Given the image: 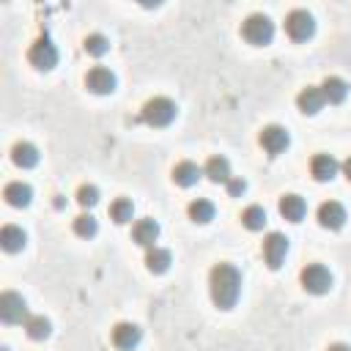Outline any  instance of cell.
I'll list each match as a JSON object with an SVG mask.
<instances>
[{
	"label": "cell",
	"instance_id": "1",
	"mask_svg": "<svg viewBox=\"0 0 351 351\" xmlns=\"http://www.w3.org/2000/svg\"><path fill=\"white\" fill-rule=\"evenodd\" d=\"M239 291H241V274L236 266L230 263H217L211 269V299L217 307L222 310H230L239 299Z\"/></svg>",
	"mask_w": 351,
	"mask_h": 351
},
{
	"label": "cell",
	"instance_id": "2",
	"mask_svg": "<svg viewBox=\"0 0 351 351\" xmlns=\"http://www.w3.org/2000/svg\"><path fill=\"white\" fill-rule=\"evenodd\" d=\"M241 36H244L250 44L261 47V44H269V41H271V36H274V25H271L269 16H263V14H252V16H247L244 25H241Z\"/></svg>",
	"mask_w": 351,
	"mask_h": 351
},
{
	"label": "cell",
	"instance_id": "3",
	"mask_svg": "<svg viewBox=\"0 0 351 351\" xmlns=\"http://www.w3.org/2000/svg\"><path fill=\"white\" fill-rule=\"evenodd\" d=\"M285 30L293 41H307L313 33H315V22H313V14L304 11V8H296L285 16Z\"/></svg>",
	"mask_w": 351,
	"mask_h": 351
},
{
	"label": "cell",
	"instance_id": "4",
	"mask_svg": "<svg viewBox=\"0 0 351 351\" xmlns=\"http://www.w3.org/2000/svg\"><path fill=\"white\" fill-rule=\"evenodd\" d=\"M176 118V104L165 96L159 99H151L145 107H143V121L151 123V126H167L170 121Z\"/></svg>",
	"mask_w": 351,
	"mask_h": 351
},
{
	"label": "cell",
	"instance_id": "5",
	"mask_svg": "<svg viewBox=\"0 0 351 351\" xmlns=\"http://www.w3.org/2000/svg\"><path fill=\"white\" fill-rule=\"evenodd\" d=\"M302 285L310 291V293H326L332 288V274L326 266L321 263H310L302 269Z\"/></svg>",
	"mask_w": 351,
	"mask_h": 351
},
{
	"label": "cell",
	"instance_id": "6",
	"mask_svg": "<svg viewBox=\"0 0 351 351\" xmlns=\"http://www.w3.org/2000/svg\"><path fill=\"white\" fill-rule=\"evenodd\" d=\"M0 318H3L5 324L27 321L30 315H27V304H25V299H22L19 293H14V291H5V293L0 296Z\"/></svg>",
	"mask_w": 351,
	"mask_h": 351
},
{
	"label": "cell",
	"instance_id": "7",
	"mask_svg": "<svg viewBox=\"0 0 351 351\" xmlns=\"http://www.w3.org/2000/svg\"><path fill=\"white\" fill-rule=\"evenodd\" d=\"M27 60H30L36 69H41V71H49V69L58 63V49H55V44H52L49 38H38V41L30 47V52H27Z\"/></svg>",
	"mask_w": 351,
	"mask_h": 351
},
{
	"label": "cell",
	"instance_id": "8",
	"mask_svg": "<svg viewBox=\"0 0 351 351\" xmlns=\"http://www.w3.org/2000/svg\"><path fill=\"white\" fill-rule=\"evenodd\" d=\"M285 252H288V239L282 233H269L263 239V261L269 269H280L285 261Z\"/></svg>",
	"mask_w": 351,
	"mask_h": 351
},
{
	"label": "cell",
	"instance_id": "9",
	"mask_svg": "<svg viewBox=\"0 0 351 351\" xmlns=\"http://www.w3.org/2000/svg\"><path fill=\"white\" fill-rule=\"evenodd\" d=\"M85 88L93 93H112L115 90V74L104 66H93L85 77Z\"/></svg>",
	"mask_w": 351,
	"mask_h": 351
},
{
	"label": "cell",
	"instance_id": "10",
	"mask_svg": "<svg viewBox=\"0 0 351 351\" xmlns=\"http://www.w3.org/2000/svg\"><path fill=\"white\" fill-rule=\"evenodd\" d=\"M346 208L337 203V200H326V203H321V208H318V222L324 225V228H329V230H340L343 225H346Z\"/></svg>",
	"mask_w": 351,
	"mask_h": 351
},
{
	"label": "cell",
	"instance_id": "11",
	"mask_svg": "<svg viewBox=\"0 0 351 351\" xmlns=\"http://www.w3.org/2000/svg\"><path fill=\"white\" fill-rule=\"evenodd\" d=\"M288 132L282 129V126H277V123H271V126H266L263 132H261V145L271 154V156H277L280 151H285L288 148Z\"/></svg>",
	"mask_w": 351,
	"mask_h": 351
},
{
	"label": "cell",
	"instance_id": "12",
	"mask_svg": "<svg viewBox=\"0 0 351 351\" xmlns=\"http://www.w3.org/2000/svg\"><path fill=\"white\" fill-rule=\"evenodd\" d=\"M140 337H143V332H140V326H134V324H118V326L112 329V346L121 348V351L137 348Z\"/></svg>",
	"mask_w": 351,
	"mask_h": 351
},
{
	"label": "cell",
	"instance_id": "13",
	"mask_svg": "<svg viewBox=\"0 0 351 351\" xmlns=\"http://www.w3.org/2000/svg\"><path fill=\"white\" fill-rule=\"evenodd\" d=\"M310 170H313V176H315V181H332V178L337 176L340 165H337V159H332L329 154H318V156H313Z\"/></svg>",
	"mask_w": 351,
	"mask_h": 351
},
{
	"label": "cell",
	"instance_id": "14",
	"mask_svg": "<svg viewBox=\"0 0 351 351\" xmlns=\"http://www.w3.org/2000/svg\"><path fill=\"white\" fill-rule=\"evenodd\" d=\"M132 236H134V241L140 244V247H154V241L159 239V225L154 222V219H140V222H134V228H132Z\"/></svg>",
	"mask_w": 351,
	"mask_h": 351
},
{
	"label": "cell",
	"instance_id": "15",
	"mask_svg": "<svg viewBox=\"0 0 351 351\" xmlns=\"http://www.w3.org/2000/svg\"><path fill=\"white\" fill-rule=\"evenodd\" d=\"M203 173H206L214 184H228V181L233 178V176H230V165H228V159H225V156H211V159L206 162Z\"/></svg>",
	"mask_w": 351,
	"mask_h": 351
},
{
	"label": "cell",
	"instance_id": "16",
	"mask_svg": "<svg viewBox=\"0 0 351 351\" xmlns=\"http://www.w3.org/2000/svg\"><path fill=\"white\" fill-rule=\"evenodd\" d=\"M299 110L304 112V115H315L321 107H324V93H321V88H304L302 93H299Z\"/></svg>",
	"mask_w": 351,
	"mask_h": 351
},
{
	"label": "cell",
	"instance_id": "17",
	"mask_svg": "<svg viewBox=\"0 0 351 351\" xmlns=\"http://www.w3.org/2000/svg\"><path fill=\"white\" fill-rule=\"evenodd\" d=\"M200 176H206V173H203V167H197L195 162H181V165L173 167V181L181 184V186H192V184H197Z\"/></svg>",
	"mask_w": 351,
	"mask_h": 351
},
{
	"label": "cell",
	"instance_id": "18",
	"mask_svg": "<svg viewBox=\"0 0 351 351\" xmlns=\"http://www.w3.org/2000/svg\"><path fill=\"white\" fill-rule=\"evenodd\" d=\"M3 197H5L11 206H16V208H25V206L30 203V197H33V189H30V184L14 181V184H8V186H5Z\"/></svg>",
	"mask_w": 351,
	"mask_h": 351
},
{
	"label": "cell",
	"instance_id": "19",
	"mask_svg": "<svg viewBox=\"0 0 351 351\" xmlns=\"http://www.w3.org/2000/svg\"><path fill=\"white\" fill-rule=\"evenodd\" d=\"M304 211H307V206H304V200H302L299 195H285V197H280V214H282L288 222H299V219L304 217Z\"/></svg>",
	"mask_w": 351,
	"mask_h": 351
},
{
	"label": "cell",
	"instance_id": "20",
	"mask_svg": "<svg viewBox=\"0 0 351 351\" xmlns=\"http://www.w3.org/2000/svg\"><path fill=\"white\" fill-rule=\"evenodd\" d=\"M25 241H27V236H25V230L16 228V225H5V228L0 230V244H3L5 252H19V250L25 247Z\"/></svg>",
	"mask_w": 351,
	"mask_h": 351
},
{
	"label": "cell",
	"instance_id": "21",
	"mask_svg": "<svg viewBox=\"0 0 351 351\" xmlns=\"http://www.w3.org/2000/svg\"><path fill=\"white\" fill-rule=\"evenodd\" d=\"M321 93H324V99H326L329 104H340V101L348 96V85H346V80H340V77H326V82L321 85Z\"/></svg>",
	"mask_w": 351,
	"mask_h": 351
},
{
	"label": "cell",
	"instance_id": "22",
	"mask_svg": "<svg viewBox=\"0 0 351 351\" xmlns=\"http://www.w3.org/2000/svg\"><path fill=\"white\" fill-rule=\"evenodd\" d=\"M170 263H173V255H170V250H162V247H151V250H148V255H145V266H148V271H154V274H162V271H167V269H170Z\"/></svg>",
	"mask_w": 351,
	"mask_h": 351
},
{
	"label": "cell",
	"instance_id": "23",
	"mask_svg": "<svg viewBox=\"0 0 351 351\" xmlns=\"http://www.w3.org/2000/svg\"><path fill=\"white\" fill-rule=\"evenodd\" d=\"M11 159H14V165H19V167L27 170V167H36L38 165V151L30 143H16L14 151H11Z\"/></svg>",
	"mask_w": 351,
	"mask_h": 351
},
{
	"label": "cell",
	"instance_id": "24",
	"mask_svg": "<svg viewBox=\"0 0 351 351\" xmlns=\"http://www.w3.org/2000/svg\"><path fill=\"white\" fill-rule=\"evenodd\" d=\"M189 219L192 222H200V225L211 222L214 219V203H208V200H192L189 203Z\"/></svg>",
	"mask_w": 351,
	"mask_h": 351
},
{
	"label": "cell",
	"instance_id": "25",
	"mask_svg": "<svg viewBox=\"0 0 351 351\" xmlns=\"http://www.w3.org/2000/svg\"><path fill=\"white\" fill-rule=\"evenodd\" d=\"M25 329H27V335H30L33 340H44V337H49L52 324H49L44 315H30V318L25 321Z\"/></svg>",
	"mask_w": 351,
	"mask_h": 351
},
{
	"label": "cell",
	"instance_id": "26",
	"mask_svg": "<svg viewBox=\"0 0 351 351\" xmlns=\"http://www.w3.org/2000/svg\"><path fill=\"white\" fill-rule=\"evenodd\" d=\"M241 222H244L250 230H261V228L266 225V211H263L261 206H250V208H244Z\"/></svg>",
	"mask_w": 351,
	"mask_h": 351
},
{
	"label": "cell",
	"instance_id": "27",
	"mask_svg": "<svg viewBox=\"0 0 351 351\" xmlns=\"http://www.w3.org/2000/svg\"><path fill=\"white\" fill-rule=\"evenodd\" d=\"M132 214H134V208H132V200H126V197H118L112 206H110V217L115 219V222H129L132 219Z\"/></svg>",
	"mask_w": 351,
	"mask_h": 351
},
{
	"label": "cell",
	"instance_id": "28",
	"mask_svg": "<svg viewBox=\"0 0 351 351\" xmlns=\"http://www.w3.org/2000/svg\"><path fill=\"white\" fill-rule=\"evenodd\" d=\"M107 49H110V41H107L101 33H90V36L85 38V52H88V55H93V58H101Z\"/></svg>",
	"mask_w": 351,
	"mask_h": 351
},
{
	"label": "cell",
	"instance_id": "29",
	"mask_svg": "<svg viewBox=\"0 0 351 351\" xmlns=\"http://www.w3.org/2000/svg\"><path fill=\"white\" fill-rule=\"evenodd\" d=\"M74 230L80 233V236H85V239H90V236H96V219L90 217V214H80L77 219H74Z\"/></svg>",
	"mask_w": 351,
	"mask_h": 351
},
{
	"label": "cell",
	"instance_id": "30",
	"mask_svg": "<svg viewBox=\"0 0 351 351\" xmlns=\"http://www.w3.org/2000/svg\"><path fill=\"white\" fill-rule=\"evenodd\" d=\"M77 200H80V206H85V208H90V206H96V200H99V189L96 186H80V192H77Z\"/></svg>",
	"mask_w": 351,
	"mask_h": 351
},
{
	"label": "cell",
	"instance_id": "31",
	"mask_svg": "<svg viewBox=\"0 0 351 351\" xmlns=\"http://www.w3.org/2000/svg\"><path fill=\"white\" fill-rule=\"evenodd\" d=\"M225 186H228V195H230V197H241V195H244V189H247L244 178H230Z\"/></svg>",
	"mask_w": 351,
	"mask_h": 351
},
{
	"label": "cell",
	"instance_id": "32",
	"mask_svg": "<svg viewBox=\"0 0 351 351\" xmlns=\"http://www.w3.org/2000/svg\"><path fill=\"white\" fill-rule=\"evenodd\" d=\"M326 351H351V346H346V343H335V346H329Z\"/></svg>",
	"mask_w": 351,
	"mask_h": 351
},
{
	"label": "cell",
	"instance_id": "33",
	"mask_svg": "<svg viewBox=\"0 0 351 351\" xmlns=\"http://www.w3.org/2000/svg\"><path fill=\"white\" fill-rule=\"evenodd\" d=\"M346 176H348V181H351V159L346 162Z\"/></svg>",
	"mask_w": 351,
	"mask_h": 351
}]
</instances>
